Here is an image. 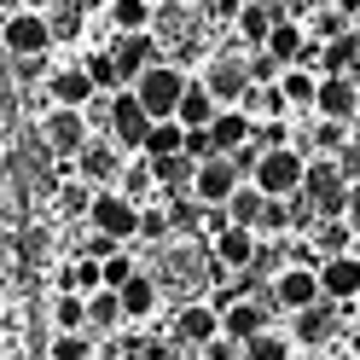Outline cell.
Instances as JSON below:
<instances>
[{"instance_id":"cell-1","label":"cell","mask_w":360,"mask_h":360,"mask_svg":"<svg viewBox=\"0 0 360 360\" xmlns=\"http://www.w3.org/2000/svg\"><path fill=\"white\" fill-rule=\"evenodd\" d=\"M140 210L146 204H134L122 186H99L94 204H87V221H94V233L117 238V244H140Z\"/></svg>"},{"instance_id":"cell-2","label":"cell","mask_w":360,"mask_h":360,"mask_svg":"<svg viewBox=\"0 0 360 360\" xmlns=\"http://www.w3.org/2000/svg\"><path fill=\"white\" fill-rule=\"evenodd\" d=\"M186 87H192V76L180 70V64H169V58H157L151 70L134 82V99H140L146 110H151V122H163V117H174L180 110V99H186Z\"/></svg>"},{"instance_id":"cell-3","label":"cell","mask_w":360,"mask_h":360,"mask_svg":"<svg viewBox=\"0 0 360 360\" xmlns=\"http://www.w3.org/2000/svg\"><path fill=\"white\" fill-rule=\"evenodd\" d=\"M302 174H308V151H297V146H267L262 157H256V186L267 192V198H297L302 192Z\"/></svg>"},{"instance_id":"cell-4","label":"cell","mask_w":360,"mask_h":360,"mask_svg":"<svg viewBox=\"0 0 360 360\" xmlns=\"http://www.w3.org/2000/svg\"><path fill=\"white\" fill-rule=\"evenodd\" d=\"M0 41H6V53L18 64L24 58H47L53 53V24H47V12L18 6V12H6V24H0Z\"/></svg>"},{"instance_id":"cell-5","label":"cell","mask_w":360,"mask_h":360,"mask_svg":"<svg viewBox=\"0 0 360 360\" xmlns=\"http://www.w3.org/2000/svg\"><path fill=\"white\" fill-rule=\"evenodd\" d=\"M302 198L314 204L320 221H337L343 215V198H349V180L337 169V157H308V174H302Z\"/></svg>"},{"instance_id":"cell-6","label":"cell","mask_w":360,"mask_h":360,"mask_svg":"<svg viewBox=\"0 0 360 360\" xmlns=\"http://www.w3.org/2000/svg\"><path fill=\"white\" fill-rule=\"evenodd\" d=\"M267 290H274V308H285V314H302V308H314V302H326V290H320V267H308V262L279 267V274L267 279Z\"/></svg>"},{"instance_id":"cell-7","label":"cell","mask_w":360,"mask_h":360,"mask_svg":"<svg viewBox=\"0 0 360 360\" xmlns=\"http://www.w3.org/2000/svg\"><path fill=\"white\" fill-rule=\"evenodd\" d=\"M41 140L58 157H82V146L94 140V122H87V110H76V105H53L47 122H41Z\"/></svg>"},{"instance_id":"cell-8","label":"cell","mask_w":360,"mask_h":360,"mask_svg":"<svg viewBox=\"0 0 360 360\" xmlns=\"http://www.w3.org/2000/svg\"><path fill=\"white\" fill-rule=\"evenodd\" d=\"M105 134H110L122 151H140V146H146V134H151V110L134 99V87L110 94V122H105Z\"/></svg>"},{"instance_id":"cell-9","label":"cell","mask_w":360,"mask_h":360,"mask_svg":"<svg viewBox=\"0 0 360 360\" xmlns=\"http://www.w3.org/2000/svg\"><path fill=\"white\" fill-rule=\"evenodd\" d=\"M198 82L210 87L215 105H238L244 94H250V58H233V53H227V58H210Z\"/></svg>"},{"instance_id":"cell-10","label":"cell","mask_w":360,"mask_h":360,"mask_svg":"<svg viewBox=\"0 0 360 360\" xmlns=\"http://www.w3.org/2000/svg\"><path fill=\"white\" fill-rule=\"evenodd\" d=\"M169 337H174L180 349H192V354H198V349L210 343V337H221V308H215V302H186V308L174 314Z\"/></svg>"},{"instance_id":"cell-11","label":"cell","mask_w":360,"mask_h":360,"mask_svg":"<svg viewBox=\"0 0 360 360\" xmlns=\"http://www.w3.org/2000/svg\"><path fill=\"white\" fill-rule=\"evenodd\" d=\"M76 169H82V180H94V192H99V186H117L128 163H122V146L105 134V140H87V146H82Z\"/></svg>"},{"instance_id":"cell-12","label":"cell","mask_w":360,"mask_h":360,"mask_svg":"<svg viewBox=\"0 0 360 360\" xmlns=\"http://www.w3.org/2000/svg\"><path fill=\"white\" fill-rule=\"evenodd\" d=\"M238 186H244V174L233 169V157H210V163H198V174H192V198L198 204H227Z\"/></svg>"},{"instance_id":"cell-13","label":"cell","mask_w":360,"mask_h":360,"mask_svg":"<svg viewBox=\"0 0 360 360\" xmlns=\"http://www.w3.org/2000/svg\"><path fill=\"white\" fill-rule=\"evenodd\" d=\"M337 314H343V302H314L302 314H290V343L302 349H326L337 337Z\"/></svg>"},{"instance_id":"cell-14","label":"cell","mask_w":360,"mask_h":360,"mask_svg":"<svg viewBox=\"0 0 360 360\" xmlns=\"http://www.w3.org/2000/svg\"><path fill=\"white\" fill-rule=\"evenodd\" d=\"M320 290H326V302L354 308V297H360V256H354V250L326 256V262H320Z\"/></svg>"},{"instance_id":"cell-15","label":"cell","mask_w":360,"mask_h":360,"mask_svg":"<svg viewBox=\"0 0 360 360\" xmlns=\"http://www.w3.org/2000/svg\"><path fill=\"white\" fill-rule=\"evenodd\" d=\"M210 256L227 267V274H250L256 256H262V238H256V227H227L221 238H210Z\"/></svg>"},{"instance_id":"cell-16","label":"cell","mask_w":360,"mask_h":360,"mask_svg":"<svg viewBox=\"0 0 360 360\" xmlns=\"http://www.w3.org/2000/svg\"><path fill=\"white\" fill-rule=\"evenodd\" d=\"M110 58H117V70H122V87H134L163 53H157V41L146 30V35H117V41H110Z\"/></svg>"},{"instance_id":"cell-17","label":"cell","mask_w":360,"mask_h":360,"mask_svg":"<svg viewBox=\"0 0 360 360\" xmlns=\"http://www.w3.org/2000/svg\"><path fill=\"white\" fill-rule=\"evenodd\" d=\"M47 94H53V105H76V110H87L99 99V87H94V76H87V64L76 58V64H58V70L47 76Z\"/></svg>"},{"instance_id":"cell-18","label":"cell","mask_w":360,"mask_h":360,"mask_svg":"<svg viewBox=\"0 0 360 360\" xmlns=\"http://www.w3.org/2000/svg\"><path fill=\"white\" fill-rule=\"evenodd\" d=\"M314 110L331 122H354L360 117V94H354V76H320V94H314Z\"/></svg>"},{"instance_id":"cell-19","label":"cell","mask_w":360,"mask_h":360,"mask_svg":"<svg viewBox=\"0 0 360 360\" xmlns=\"http://www.w3.org/2000/svg\"><path fill=\"white\" fill-rule=\"evenodd\" d=\"M267 308H274V302H262V297H238V302L221 308V331L238 337V343H250V337L267 331Z\"/></svg>"},{"instance_id":"cell-20","label":"cell","mask_w":360,"mask_h":360,"mask_svg":"<svg viewBox=\"0 0 360 360\" xmlns=\"http://www.w3.org/2000/svg\"><path fill=\"white\" fill-rule=\"evenodd\" d=\"M210 140H215V151H221V157L238 151V146H250V140H256L250 110H244V105H221V110H215V122H210Z\"/></svg>"},{"instance_id":"cell-21","label":"cell","mask_w":360,"mask_h":360,"mask_svg":"<svg viewBox=\"0 0 360 360\" xmlns=\"http://www.w3.org/2000/svg\"><path fill=\"white\" fill-rule=\"evenodd\" d=\"M117 297H122V314H128V326H140V320H151V314L163 308V285H157V279L146 274V267H140V274H134V279L117 290Z\"/></svg>"},{"instance_id":"cell-22","label":"cell","mask_w":360,"mask_h":360,"mask_svg":"<svg viewBox=\"0 0 360 360\" xmlns=\"http://www.w3.org/2000/svg\"><path fill=\"white\" fill-rule=\"evenodd\" d=\"M314 64H320V76H360V35H354V30L331 35Z\"/></svg>"},{"instance_id":"cell-23","label":"cell","mask_w":360,"mask_h":360,"mask_svg":"<svg viewBox=\"0 0 360 360\" xmlns=\"http://www.w3.org/2000/svg\"><path fill=\"white\" fill-rule=\"evenodd\" d=\"M290 12H279L274 0H250V6H238V41H250V47H267V35H274V24Z\"/></svg>"},{"instance_id":"cell-24","label":"cell","mask_w":360,"mask_h":360,"mask_svg":"<svg viewBox=\"0 0 360 360\" xmlns=\"http://www.w3.org/2000/svg\"><path fill=\"white\" fill-rule=\"evenodd\" d=\"M122 326H128L122 297H117V290H94V297H87V331H94V337H117Z\"/></svg>"},{"instance_id":"cell-25","label":"cell","mask_w":360,"mask_h":360,"mask_svg":"<svg viewBox=\"0 0 360 360\" xmlns=\"http://www.w3.org/2000/svg\"><path fill=\"white\" fill-rule=\"evenodd\" d=\"M110 30L117 35H146L157 24V0H110Z\"/></svg>"},{"instance_id":"cell-26","label":"cell","mask_w":360,"mask_h":360,"mask_svg":"<svg viewBox=\"0 0 360 360\" xmlns=\"http://www.w3.org/2000/svg\"><path fill=\"white\" fill-rule=\"evenodd\" d=\"M267 53H274L279 64H302V53H308V30H302V18H279L274 35H267Z\"/></svg>"},{"instance_id":"cell-27","label":"cell","mask_w":360,"mask_h":360,"mask_svg":"<svg viewBox=\"0 0 360 360\" xmlns=\"http://www.w3.org/2000/svg\"><path fill=\"white\" fill-rule=\"evenodd\" d=\"M238 105L250 110V122H256V128H262V122H279L285 110H290L285 94H279V82H250V94H244Z\"/></svg>"},{"instance_id":"cell-28","label":"cell","mask_w":360,"mask_h":360,"mask_svg":"<svg viewBox=\"0 0 360 360\" xmlns=\"http://www.w3.org/2000/svg\"><path fill=\"white\" fill-rule=\"evenodd\" d=\"M215 110H221V105L210 99V87H204V82H192V87H186V99H180V110H174V122H180V128H210V122H215Z\"/></svg>"},{"instance_id":"cell-29","label":"cell","mask_w":360,"mask_h":360,"mask_svg":"<svg viewBox=\"0 0 360 360\" xmlns=\"http://www.w3.org/2000/svg\"><path fill=\"white\" fill-rule=\"evenodd\" d=\"M279 94H285V105H302V110H314L320 76H314L308 64H285V76H279Z\"/></svg>"},{"instance_id":"cell-30","label":"cell","mask_w":360,"mask_h":360,"mask_svg":"<svg viewBox=\"0 0 360 360\" xmlns=\"http://www.w3.org/2000/svg\"><path fill=\"white\" fill-rule=\"evenodd\" d=\"M262 210H267V192L256 186V180H244V186L227 198V215H233V227H256V221H262Z\"/></svg>"},{"instance_id":"cell-31","label":"cell","mask_w":360,"mask_h":360,"mask_svg":"<svg viewBox=\"0 0 360 360\" xmlns=\"http://www.w3.org/2000/svg\"><path fill=\"white\" fill-rule=\"evenodd\" d=\"M58 285L76 290V297H94V290H105V267H99L94 256H76V262L58 274Z\"/></svg>"},{"instance_id":"cell-32","label":"cell","mask_w":360,"mask_h":360,"mask_svg":"<svg viewBox=\"0 0 360 360\" xmlns=\"http://www.w3.org/2000/svg\"><path fill=\"white\" fill-rule=\"evenodd\" d=\"M174 151H186V128H180L174 117H163V122H151V134H146V146H140V157H174Z\"/></svg>"},{"instance_id":"cell-33","label":"cell","mask_w":360,"mask_h":360,"mask_svg":"<svg viewBox=\"0 0 360 360\" xmlns=\"http://www.w3.org/2000/svg\"><path fill=\"white\" fill-rule=\"evenodd\" d=\"M53 360H94L99 354V337L94 331H53Z\"/></svg>"},{"instance_id":"cell-34","label":"cell","mask_w":360,"mask_h":360,"mask_svg":"<svg viewBox=\"0 0 360 360\" xmlns=\"http://www.w3.org/2000/svg\"><path fill=\"white\" fill-rule=\"evenodd\" d=\"M244 349H250V360H297V343H290L285 331H274V326H267L262 337H250Z\"/></svg>"},{"instance_id":"cell-35","label":"cell","mask_w":360,"mask_h":360,"mask_svg":"<svg viewBox=\"0 0 360 360\" xmlns=\"http://www.w3.org/2000/svg\"><path fill=\"white\" fill-rule=\"evenodd\" d=\"M53 331H87V297L64 290V297L53 302Z\"/></svg>"},{"instance_id":"cell-36","label":"cell","mask_w":360,"mask_h":360,"mask_svg":"<svg viewBox=\"0 0 360 360\" xmlns=\"http://www.w3.org/2000/svg\"><path fill=\"white\" fill-rule=\"evenodd\" d=\"M82 64H87V76H94L99 94H122V70H117V58H110V47L105 53H87Z\"/></svg>"},{"instance_id":"cell-37","label":"cell","mask_w":360,"mask_h":360,"mask_svg":"<svg viewBox=\"0 0 360 360\" xmlns=\"http://www.w3.org/2000/svg\"><path fill=\"white\" fill-rule=\"evenodd\" d=\"M169 233H174V215H169V198H163V204H146V210H140V238H146V244H163Z\"/></svg>"},{"instance_id":"cell-38","label":"cell","mask_w":360,"mask_h":360,"mask_svg":"<svg viewBox=\"0 0 360 360\" xmlns=\"http://www.w3.org/2000/svg\"><path fill=\"white\" fill-rule=\"evenodd\" d=\"M47 24H53V41H76L82 35V6H76V0H53Z\"/></svg>"},{"instance_id":"cell-39","label":"cell","mask_w":360,"mask_h":360,"mask_svg":"<svg viewBox=\"0 0 360 360\" xmlns=\"http://www.w3.org/2000/svg\"><path fill=\"white\" fill-rule=\"evenodd\" d=\"M99 267H105V290H122L134 274H140V262H134V250H128V244H122V250H110Z\"/></svg>"},{"instance_id":"cell-40","label":"cell","mask_w":360,"mask_h":360,"mask_svg":"<svg viewBox=\"0 0 360 360\" xmlns=\"http://www.w3.org/2000/svg\"><path fill=\"white\" fill-rule=\"evenodd\" d=\"M314 146H320L326 157H337V151L349 146V122H331V117H320V122H314Z\"/></svg>"},{"instance_id":"cell-41","label":"cell","mask_w":360,"mask_h":360,"mask_svg":"<svg viewBox=\"0 0 360 360\" xmlns=\"http://www.w3.org/2000/svg\"><path fill=\"white\" fill-rule=\"evenodd\" d=\"M227 227H233L227 204H198V233H204V244H210V238H221Z\"/></svg>"},{"instance_id":"cell-42","label":"cell","mask_w":360,"mask_h":360,"mask_svg":"<svg viewBox=\"0 0 360 360\" xmlns=\"http://www.w3.org/2000/svg\"><path fill=\"white\" fill-rule=\"evenodd\" d=\"M198 354H204V360H250V349H244L238 337H227V331H221V337H210V343L198 349Z\"/></svg>"},{"instance_id":"cell-43","label":"cell","mask_w":360,"mask_h":360,"mask_svg":"<svg viewBox=\"0 0 360 360\" xmlns=\"http://www.w3.org/2000/svg\"><path fill=\"white\" fill-rule=\"evenodd\" d=\"M279 76H285V64L267 53V47H256L250 53V82H279Z\"/></svg>"},{"instance_id":"cell-44","label":"cell","mask_w":360,"mask_h":360,"mask_svg":"<svg viewBox=\"0 0 360 360\" xmlns=\"http://www.w3.org/2000/svg\"><path fill=\"white\" fill-rule=\"evenodd\" d=\"M337 169H343V180H360V146H354V140L337 151Z\"/></svg>"},{"instance_id":"cell-45","label":"cell","mask_w":360,"mask_h":360,"mask_svg":"<svg viewBox=\"0 0 360 360\" xmlns=\"http://www.w3.org/2000/svg\"><path fill=\"white\" fill-rule=\"evenodd\" d=\"M343 221L360 233V180H349V198H343Z\"/></svg>"},{"instance_id":"cell-46","label":"cell","mask_w":360,"mask_h":360,"mask_svg":"<svg viewBox=\"0 0 360 360\" xmlns=\"http://www.w3.org/2000/svg\"><path fill=\"white\" fill-rule=\"evenodd\" d=\"M349 354H354V360H360V326H354V331H349Z\"/></svg>"},{"instance_id":"cell-47","label":"cell","mask_w":360,"mask_h":360,"mask_svg":"<svg viewBox=\"0 0 360 360\" xmlns=\"http://www.w3.org/2000/svg\"><path fill=\"white\" fill-rule=\"evenodd\" d=\"M18 6H35V12H47V6H53V0H18Z\"/></svg>"},{"instance_id":"cell-48","label":"cell","mask_w":360,"mask_h":360,"mask_svg":"<svg viewBox=\"0 0 360 360\" xmlns=\"http://www.w3.org/2000/svg\"><path fill=\"white\" fill-rule=\"evenodd\" d=\"M349 140H354V146H360V117H354V122H349Z\"/></svg>"},{"instance_id":"cell-49","label":"cell","mask_w":360,"mask_h":360,"mask_svg":"<svg viewBox=\"0 0 360 360\" xmlns=\"http://www.w3.org/2000/svg\"><path fill=\"white\" fill-rule=\"evenodd\" d=\"M337 360H354V354H337Z\"/></svg>"},{"instance_id":"cell-50","label":"cell","mask_w":360,"mask_h":360,"mask_svg":"<svg viewBox=\"0 0 360 360\" xmlns=\"http://www.w3.org/2000/svg\"><path fill=\"white\" fill-rule=\"evenodd\" d=\"M354 94H360V76H354Z\"/></svg>"},{"instance_id":"cell-51","label":"cell","mask_w":360,"mask_h":360,"mask_svg":"<svg viewBox=\"0 0 360 360\" xmlns=\"http://www.w3.org/2000/svg\"><path fill=\"white\" fill-rule=\"evenodd\" d=\"M354 314H360V297H354Z\"/></svg>"},{"instance_id":"cell-52","label":"cell","mask_w":360,"mask_h":360,"mask_svg":"<svg viewBox=\"0 0 360 360\" xmlns=\"http://www.w3.org/2000/svg\"><path fill=\"white\" fill-rule=\"evenodd\" d=\"M192 360H204V354H192Z\"/></svg>"},{"instance_id":"cell-53","label":"cell","mask_w":360,"mask_h":360,"mask_svg":"<svg viewBox=\"0 0 360 360\" xmlns=\"http://www.w3.org/2000/svg\"><path fill=\"white\" fill-rule=\"evenodd\" d=\"M157 6H163V0H157Z\"/></svg>"}]
</instances>
